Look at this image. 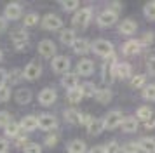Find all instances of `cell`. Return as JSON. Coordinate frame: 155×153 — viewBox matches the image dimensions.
<instances>
[{"label":"cell","instance_id":"cell-1","mask_svg":"<svg viewBox=\"0 0 155 153\" xmlns=\"http://www.w3.org/2000/svg\"><path fill=\"white\" fill-rule=\"evenodd\" d=\"M91 49L94 50V54L101 56V57H106V59L113 56V45L108 40H103V38H99V40L94 42L91 45Z\"/></svg>","mask_w":155,"mask_h":153},{"label":"cell","instance_id":"cell-2","mask_svg":"<svg viewBox=\"0 0 155 153\" xmlns=\"http://www.w3.org/2000/svg\"><path fill=\"white\" fill-rule=\"evenodd\" d=\"M91 18H92V11L89 9V7H84V9H80V11L75 12L71 23H73V26L75 28H85L87 24H89Z\"/></svg>","mask_w":155,"mask_h":153},{"label":"cell","instance_id":"cell-3","mask_svg":"<svg viewBox=\"0 0 155 153\" xmlns=\"http://www.w3.org/2000/svg\"><path fill=\"white\" fill-rule=\"evenodd\" d=\"M122 120H124V115H122V111H119V110L108 111V113L105 115V118H103L105 127H106V129H110V131L120 127V125H122Z\"/></svg>","mask_w":155,"mask_h":153},{"label":"cell","instance_id":"cell-4","mask_svg":"<svg viewBox=\"0 0 155 153\" xmlns=\"http://www.w3.org/2000/svg\"><path fill=\"white\" fill-rule=\"evenodd\" d=\"M117 19H119L117 12H115V11H112V9H106V11H103V12H99L98 24L101 28H108V26H112V24H115V23H117Z\"/></svg>","mask_w":155,"mask_h":153},{"label":"cell","instance_id":"cell-5","mask_svg":"<svg viewBox=\"0 0 155 153\" xmlns=\"http://www.w3.org/2000/svg\"><path fill=\"white\" fill-rule=\"evenodd\" d=\"M115 66H117V63H115V57H108V61L103 64V70H101V76H103V82L106 83H112L113 78H115Z\"/></svg>","mask_w":155,"mask_h":153},{"label":"cell","instance_id":"cell-6","mask_svg":"<svg viewBox=\"0 0 155 153\" xmlns=\"http://www.w3.org/2000/svg\"><path fill=\"white\" fill-rule=\"evenodd\" d=\"M11 40H12V44H14L16 49H25L26 45H28V33L25 31V28H18V30L12 31Z\"/></svg>","mask_w":155,"mask_h":153},{"label":"cell","instance_id":"cell-7","mask_svg":"<svg viewBox=\"0 0 155 153\" xmlns=\"http://www.w3.org/2000/svg\"><path fill=\"white\" fill-rule=\"evenodd\" d=\"M23 14V7L21 4H18V2H12V4H7L5 5V9H4V18L5 19H11V21H16L19 19Z\"/></svg>","mask_w":155,"mask_h":153},{"label":"cell","instance_id":"cell-8","mask_svg":"<svg viewBox=\"0 0 155 153\" xmlns=\"http://www.w3.org/2000/svg\"><path fill=\"white\" fill-rule=\"evenodd\" d=\"M51 66L56 73H63L64 75V73H68V68H70V59L66 56H54Z\"/></svg>","mask_w":155,"mask_h":153},{"label":"cell","instance_id":"cell-9","mask_svg":"<svg viewBox=\"0 0 155 153\" xmlns=\"http://www.w3.org/2000/svg\"><path fill=\"white\" fill-rule=\"evenodd\" d=\"M40 73H42V66H40V63H37V61L28 63L25 66V70H23V75H25L26 80H37L40 76Z\"/></svg>","mask_w":155,"mask_h":153},{"label":"cell","instance_id":"cell-10","mask_svg":"<svg viewBox=\"0 0 155 153\" xmlns=\"http://www.w3.org/2000/svg\"><path fill=\"white\" fill-rule=\"evenodd\" d=\"M42 26L45 28V30H59V28L63 26V21H61V18L59 16H56V14H47V16H44L42 18Z\"/></svg>","mask_w":155,"mask_h":153},{"label":"cell","instance_id":"cell-11","mask_svg":"<svg viewBox=\"0 0 155 153\" xmlns=\"http://www.w3.org/2000/svg\"><path fill=\"white\" fill-rule=\"evenodd\" d=\"M56 127H58L56 117H52V115H49V113L38 117V129H42V131H54Z\"/></svg>","mask_w":155,"mask_h":153},{"label":"cell","instance_id":"cell-12","mask_svg":"<svg viewBox=\"0 0 155 153\" xmlns=\"http://www.w3.org/2000/svg\"><path fill=\"white\" fill-rule=\"evenodd\" d=\"M56 90L51 89V87H45V89L40 90V94H38V103L44 104V106H49L56 101Z\"/></svg>","mask_w":155,"mask_h":153},{"label":"cell","instance_id":"cell-13","mask_svg":"<svg viewBox=\"0 0 155 153\" xmlns=\"http://www.w3.org/2000/svg\"><path fill=\"white\" fill-rule=\"evenodd\" d=\"M38 52L44 56V57H52L56 54V45L52 40H42L38 44Z\"/></svg>","mask_w":155,"mask_h":153},{"label":"cell","instance_id":"cell-14","mask_svg":"<svg viewBox=\"0 0 155 153\" xmlns=\"http://www.w3.org/2000/svg\"><path fill=\"white\" fill-rule=\"evenodd\" d=\"M92 71H94V63H92L91 59H82V61H78L77 75L89 76V75H92Z\"/></svg>","mask_w":155,"mask_h":153},{"label":"cell","instance_id":"cell-15","mask_svg":"<svg viewBox=\"0 0 155 153\" xmlns=\"http://www.w3.org/2000/svg\"><path fill=\"white\" fill-rule=\"evenodd\" d=\"M61 83H63L64 89H68V90L77 89V87H78V75H77V73H70V71H68V73H64V75H63Z\"/></svg>","mask_w":155,"mask_h":153},{"label":"cell","instance_id":"cell-16","mask_svg":"<svg viewBox=\"0 0 155 153\" xmlns=\"http://www.w3.org/2000/svg\"><path fill=\"white\" fill-rule=\"evenodd\" d=\"M105 129H106L105 122H103L101 118H92L91 124L87 125V132H89L91 136H99V134L105 131Z\"/></svg>","mask_w":155,"mask_h":153},{"label":"cell","instance_id":"cell-17","mask_svg":"<svg viewBox=\"0 0 155 153\" xmlns=\"http://www.w3.org/2000/svg\"><path fill=\"white\" fill-rule=\"evenodd\" d=\"M141 50V42L140 40H129L124 44V47H122V52L126 56H136L140 54Z\"/></svg>","mask_w":155,"mask_h":153},{"label":"cell","instance_id":"cell-18","mask_svg":"<svg viewBox=\"0 0 155 153\" xmlns=\"http://www.w3.org/2000/svg\"><path fill=\"white\" fill-rule=\"evenodd\" d=\"M19 124H21V131H25V132H31V131H35L37 127H38V118L33 117V115H28V117L23 118Z\"/></svg>","mask_w":155,"mask_h":153},{"label":"cell","instance_id":"cell-19","mask_svg":"<svg viewBox=\"0 0 155 153\" xmlns=\"http://www.w3.org/2000/svg\"><path fill=\"white\" fill-rule=\"evenodd\" d=\"M71 49L75 50V54H87L89 49H91V44H89L87 38H77V40L73 42Z\"/></svg>","mask_w":155,"mask_h":153},{"label":"cell","instance_id":"cell-20","mask_svg":"<svg viewBox=\"0 0 155 153\" xmlns=\"http://www.w3.org/2000/svg\"><path fill=\"white\" fill-rule=\"evenodd\" d=\"M136 30H138V24L133 19H124L119 26V31L122 35H133V33H136Z\"/></svg>","mask_w":155,"mask_h":153},{"label":"cell","instance_id":"cell-21","mask_svg":"<svg viewBox=\"0 0 155 153\" xmlns=\"http://www.w3.org/2000/svg\"><path fill=\"white\" fill-rule=\"evenodd\" d=\"M122 131L127 132V134H131V132H136L138 131V118L136 117H126L122 120Z\"/></svg>","mask_w":155,"mask_h":153},{"label":"cell","instance_id":"cell-22","mask_svg":"<svg viewBox=\"0 0 155 153\" xmlns=\"http://www.w3.org/2000/svg\"><path fill=\"white\" fill-rule=\"evenodd\" d=\"M138 146L145 153H155V138H141Z\"/></svg>","mask_w":155,"mask_h":153},{"label":"cell","instance_id":"cell-23","mask_svg":"<svg viewBox=\"0 0 155 153\" xmlns=\"http://www.w3.org/2000/svg\"><path fill=\"white\" fill-rule=\"evenodd\" d=\"M131 64L129 63H117V66H115V76H119V78H129L131 76Z\"/></svg>","mask_w":155,"mask_h":153},{"label":"cell","instance_id":"cell-24","mask_svg":"<svg viewBox=\"0 0 155 153\" xmlns=\"http://www.w3.org/2000/svg\"><path fill=\"white\" fill-rule=\"evenodd\" d=\"M68 151L70 153H87V146L84 141L80 139H73L70 145H68Z\"/></svg>","mask_w":155,"mask_h":153},{"label":"cell","instance_id":"cell-25","mask_svg":"<svg viewBox=\"0 0 155 153\" xmlns=\"http://www.w3.org/2000/svg\"><path fill=\"white\" fill-rule=\"evenodd\" d=\"M59 40L63 42L64 45H73V42L77 40L75 31H73V30H61V33H59Z\"/></svg>","mask_w":155,"mask_h":153},{"label":"cell","instance_id":"cell-26","mask_svg":"<svg viewBox=\"0 0 155 153\" xmlns=\"http://www.w3.org/2000/svg\"><path fill=\"white\" fill-rule=\"evenodd\" d=\"M4 132H5L7 138H18V136L21 134V124H18V122H11V124L4 129Z\"/></svg>","mask_w":155,"mask_h":153},{"label":"cell","instance_id":"cell-27","mask_svg":"<svg viewBox=\"0 0 155 153\" xmlns=\"http://www.w3.org/2000/svg\"><path fill=\"white\" fill-rule=\"evenodd\" d=\"M14 97L19 104H28L30 101H31V92H30L28 89H19L14 94Z\"/></svg>","mask_w":155,"mask_h":153},{"label":"cell","instance_id":"cell-28","mask_svg":"<svg viewBox=\"0 0 155 153\" xmlns=\"http://www.w3.org/2000/svg\"><path fill=\"white\" fill-rule=\"evenodd\" d=\"M80 115L82 113H78L77 110H66L64 111V120L71 125H77V124H80Z\"/></svg>","mask_w":155,"mask_h":153},{"label":"cell","instance_id":"cell-29","mask_svg":"<svg viewBox=\"0 0 155 153\" xmlns=\"http://www.w3.org/2000/svg\"><path fill=\"white\" fill-rule=\"evenodd\" d=\"M152 117H153V111L150 110L148 106H140L138 111H136V118H138V120H143V122L150 120Z\"/></svg>","mask_w":155,"mask_h":153},{"label":"cell","instance_id":"cell-30","mask_svg":"<svg viewBox=\"0 0 155 153\" xmlns=\"http://www.w3.org/2000/svg\"><path fill=\"white\" fill-rule=\"evenodd\" d=\"M96 99H98L101 104H106L110 99H112V90H108V89H98V92H96Z\"/></svg>","mask_w":155,"mask_h":153},{"label":"cell","instance_id":"cell-31","mask_svg":"<svg viewBox=\"0 0 155 153\" xmlns=\"http://www.w3.org/2000/svg\"><path fill=\"white\" fill-rule=\"evenodd\" d=\"M82 97H84V94H82V90H80V85H78L77 89H71L68 90V101L70 103H80L82 101Z\"/></svg>","mask_w":155,"mask_h":153},{"label":"cell","instance_id":"cell-32","mask_svg":"<svg viewBox=\"0 0 155 153\" xmlns=\"http://www.w3.org/2000/svg\"><path fill=\"white\" fill-rule=\"evenodd\" d=\"M80 90H82V94H84V96H91V97H94V96H96V92H98L96 85H94L92 82L82 83V85H80Z\"/></svg>","mask_w":155,"mask_h":153},{"label":"cell","instance_id":"cell-33","mask_svg":"<svg viewBox=\"0 0 155 153\" xmlns=\"http://www.w3.org/2000/svg\"><path fill=\"white\" fill-rule=\"evenodd\" d=\"M21 78H25L23 70H12L11 73H7V82H11V83H18Z\"/></svg>","mask_w":155,"mask_h":153},{"label":"cell","instance_id":"cell-34","mask_svg":"<svg viewBox=\"0 0 155 153\" xmlns=\"http://www.w3.org/2000/svg\"><path fill=\"white\" fill-rule=\"evenodd\" d=\"M143 97L148 99V101H155V83L145 85V89H143Z\"/></svg>","mask_w":155,"mask_h":153},{"label":"cell","instance_id":"cell-35","mask_svg":"<svg viewBox=\"0 0 155 153\" xmlns=\"http://www.w3.org/2000/svg\"><path fill=\"white\" fill-rule=\"evenodd\" d=\"M145 82H147V76L145 75H136L131 78V85H133L134 89H145Z\"/></svg>","mask_w":155,"mask_h":153},{"label":"cell","instance_id":"cell-36","mask_svg":"<svg viewBox=\"0 0 155 153\" xmlns=\"http://www.w3.org/2000/svg\"><path fill=\"white\" fill-rule=\"evenodd\" d=\"M37 24H38V16L35 12H30L25 16V26L31 28V26H37Z\"/></svg>","mask_w":155,"mask_h":153},{"label":"cell","instance_id":"cell-37","mask_svg":"<svg viewBox=\"0 0 155 153\" xmlns=\"http://www.w3.org/2000/svg\"><path fill=\"white\" fill-rule=\"evenodd\" d=\"M143 12H145V16H147L148 19H155V2H148V4H145Z\"/></svg>","mask_w":155,"mask_h":153},{"label":"cell","instance_id":"cell-38","mask_svg":"<svg viewBox=\"0 0 155 153\" xmlns=\"http://www.w3.org/2000/svg\"><path fill=\"white\" fill-rule=\"evenodd\" d=\"M120 146L117 141H110V143H106L105 145V153H120Z\"/></svg>","mask_w":155,"mask_h":153},{"label":"cell","instance_id":"cell-39","mask_svg":"<svg viewBox=\"0 0 155 153\" xmlns=\"http://www.w3.org/2000/svg\"><path fill=\"white\" fill-rule=\"evenodd\" d=\"M25 153H42V146L38 143H28L25 146Z\"/></svg>","mask_w":155,"mask_h":153},{"label":"cell","instance_id":"cell-40","mask_svg":"<svg viewBox=\"0 0 155 153\" xmlns=\"http://www.w3.org/2000/svg\"><path fill=\"white\" fill-rule=\"evenodd\" d=\"M9 97H11V89H9V85L0 87V103H5V101H9Z\"/></svg>","mask_w":155,"mask_h":153},{"label":"cell","instance_id":"cell-41","mask_svg":"<svg viewBox=\"0 0 155 153\" xmlns=\"http://www.w3.org/2000/svg\"><path fill=\"white\" fill-rule=\"evenodd\" d=\"M11 122H12V120H11V115H9L7 111H0V127L5 129Z\"/></svg>","mask_w":155,"mask_h":153},{"label":"cell","instance_id":"cell-42","mask_svg":"<svg viewBox=\"0 0 155 153\" xmlns=\"http://www.w3.org/2000/svg\"><path fill=\"white\" fill-rule=\"evenodd\" d=\"M61 7H63L64 11H77V9H78V2H75V0L61 2Z\"/></svg>","mask_w":155,"mask_h":153},{"label":"cell","instance_id":"cell-43","mask_svg":"<svg viewBox=\"0 0 155 153\" xmlns=\"http://www.w3.org/2000/svg\"><path fill=\"white\" fill-rule=\"evenodd\" d=\"M138 150H140V146L136 143H129V145L122 146V151L120 153H138Z\"/></svg>","mask_w":155,"mask_h":153},{"label":"cell","instance_id":"cell-44","mask_svg":"<svg viewBox=\"0 0 155 153\" xmlns=\"http://www.w3.org/2000/svg\"><path fill=\"white\" fill-rule=\"evenodd\" d=\"M140 42H141V45H150L153 42V33H145Z\"/></svg>","mask_w":155,"mask_h":153},{"label":"cell","instance_id":"cell-45","mask_svg":"<svg viewBox=\"0 0 155 153\" xmlns=\"http://www.w3.org/2000/svg\"><path fill=\"white\" fill-rule=\"evenodd\" d=\"M147 70L150 71V75H155V56L147 61Z\"/></svg>","mask_w":155,"mask_h":153},{"label":"cell","instance_id":"cell-46","mask_svg":"<svg viewBox=\"0 0 155 153\" xmlns=\"http://www.w3.org/2000/svg\"><path fill=\"white\" fill-rule=\"evenodd\" d=\"M56 143H58V136H56V134H49V136L45 138V145L49 146V148H51V146H54Z\"/></svg>","mask_w":155,"mask_h":153},{"label":"cell","instance_id":"cell-47","mask_svg":"<svg viewBox=\"0 0 155 153\" xmlns=\"http://www.w3.org/2000/svg\"><path fill=\"white\" fill-rule=\"evenodd\" d=\"M7 85V71L5 70H0V87Z\"/></svg>","mask_w":155,"mask_h":153},{"label":"cell","instance_id":"cell-48","mask_svg":"<svg viewBox=\"0 0 155 153\" xmlns=\"http://www.w3.org/2000/svg\"><path fill=\"white\" fill-rule=\"evenodd\" d=\"M7 151H9V141L0 139V153H7Z\"/></svg>","mask_w":155,"mask_h":153},{"label":"cell","instance_id":"cell-49","mask_svg":"<svg viewBox=\"0 0 155 153\" xmlns=\"http://www.w3.org/2000/svg\"><path fill=\"white\" fill-rule=\"evenodd\" d=\"M91 120H92V118L89 117V115H84V113L80 115V124H82V125H85V127H87V125L91 124Z\"/></svg>","mask_w":155,"mask_h":153},{"label":"cell","instance_id":"cell-50","mask_svg":"<svg viewBox=\"0 0 155 153\" xmlns=\"http://www.w3.org/2000/svg\"><path fill=\"white\" fill-rule=\"evenodd\" d=\"M89 153H105V146H92Z\"/></svg>","mask_w":155,"mask_h":153},{"label":"cell","instance_id":"cell-51","mask_svg":"<svg viewBox=\"0 0 155 153\" xmlns=\"http://www.w3.org/2000/svg\"><path fill=\"white\" fill-rule=\"evenodd\" d=\"M145 127H147V129H153L155 127V117H152L150 120H147V122H145Z\"/></svg>","mask_w":155,"mask_h":153},{"label":"cell","instance_id":"cell-52","mask_svg":"<svg viewBox=\"0 0 155 153\" xmlns=\"http://www.w3.org/2000/svg\"><path fill=\"white\" fill-rule=\"evenodd\" d=\"M5 28H7V19L5 18H0V33L5 31Z\"/></svg>","mask_w":155,"mask_h":153},{"label":"cell","instance_id":"cell-53","mask_svg":"<svg viewBox=\"0 0 155 153\" xmlns=\"http://www.w3.org/2000/svg\"><path fill=\"white\" fill-rule=\"evenodd\" d=\"M0 61H2V50H0Z\"/></svg>","mask_w":155,"mask_h":153}]
</instances>
